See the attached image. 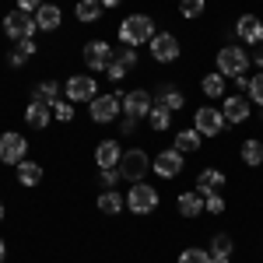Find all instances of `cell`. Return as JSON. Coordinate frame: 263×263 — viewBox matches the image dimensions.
Returning <instances> with one entry per match:
<instances>
[{"label": "cell", "mask_w": 263, "mask_h": 263, "mask_svg": "<svg viewBox=\"0 0 263 263\" xmlns=\"http://www.w3.org/2000/svg\"><path fill=\"white\" fill-rule=\"evenodd\" d=\"M158 35L155 32V18L151 14H130V18H123L120 21V42L123 46H144V42H151Z\"/></svg>", "instance_id": "6da1fadb"}, {"label": "cell", "mask_w": 263, "mask_h": 263, "mask_svg": "<svg viewBox=\"0 0 263 263\" xmlns=\"http://www.w3.org/2000/svg\"><path fill=\"white\" fill-rule=\"evenodd\" d=\"M232 253H235V242H232V235L218 232V235L211 239V263H232Z\"/></svg>", "instance_id": "44dd1931"}, {"label": "cell", "mask_w": 263, "mask_h": 263, "mask_svg": "<svg viewBox=\"0 0 263 263\" xmlns=\"http://www.w3.org/2000/svg\"><path fill=\"white\" fill-rule=\"evenodd\" d=\"M35 32H39L35 14H28V11H21V7H14V11L4 18V35H7V39L21 42V39H32Z\"/></svg>", "instance_id": "277c9868"}, {"label": "cell", "mask_w": 263, "mask_h": 263, "mask_svg": "<svg viewBox=\"0 0 263 263\" xmlns=\"http://www.w3.org/2000/svg\"><path fill=\"white\" fill-rule=\"evenodd\" d=\"M60 81H42V84H35V91H32V102H42V105H57L60 102Z\"/></svg>", "instance_id": "603a6c76"}, {"label": "cell", "mask_w": 263, "mask_h": 263, "mask_svg": "<svg viewBox=\"0 0 263 263\" xmlns=\"http://www.w3.org/2000/svg\"><path fill=\"white\" fill-rule=\"evenodd\" d=\"M4 256H7V242L0 239V263H4Z\"/></svg>", "instance_id": "f6af8a7d"}, {"label": "cell", "mask_w": 263, "mask_h": 263, "mask_svg": "<svg viewBox=\"0 0 263 263\" xmlns=\"http://www.w3.org/2000/svg\"><path fill=\"white\" fill-rule=\"evenodd\" d=\"M239 158H242L249 168H260V165H263V141L249 137V141L242 144V151H239Z\"/></svg>", "instance_id": "4316f807"}, {"label": "cell", "mask_w": 263, "mask_h": 263, "mask_svg": "<svg viewBox=\"0 0 263 263\" xmlns=\"http://www.w3.org/2000/svg\"><path fill=\"white\" fill-rule=\"evenodd\" d=\"M151 168H155L162 179H176V176L182 172V151H176V147L158 151V155H155V162H151Z\"/></svg>", "instance_id": "4fadbf2b"}, {"label": "cell", "mask_w": 263, "mask_h": 263, "mask_svg": "<svg viewBox=\"0 0 263 263\" xmlns=\"http://www.w3.org/2000/svg\"><path fill=\"white\" fill-rule=\"evenodd\" d=\"M151 105H155V95H151V91H144V88H134V91H126V95L120 99L123 116H134V120H147Z\"/></svg>", "instance_id": "52a82bcc"}, {"label": "cell", "mask_w": 263, "mask_h": 263, "mask_svg": "<svg viewBox=\"0 0 263 263\" xmlns=\"http://www.w3.org/2000/svg\"><path fill=\"white\" fill-rule=\"evenodd\" d=\"M53 116H57L60 123H70V120H74V105H70L67 99H60L57 105H53Z\"/></svg>", "instance_id": "8d00e7d4"}, {"label": "cell", "mask_w": 263, "mask_h": 263, "mask_svg": "<svg viewBox=\"0 0 263 263\" xmlns=\"http://www.w3.org/2000/svg\"><path fill=\"white\" fill-rule=\"evenodd\" d=\"M249 102L263 105V70L256 74V78H249Z\"/></svg>", "instance_id": "e575fe53"}, {"label": "cell", "mask_w": 263, "mask_h": 263, "mask_svg": "<svg viewBox=\"0 0 263 263\" xmlns=\"http://www.w3.org/2000/svg\"><path fill=\"white\" fill-rule=\"evenodd\" d=\"M14 168H18L21 186H39L42 182V165L39 162H21V165H14Z\"/></svg>", "instance_id": "f1b7e54d"}, {"label": "cell", "mask_w": 263, "mask_h": 263, "mask_svg": "<svg viewBox=\"0 0 263 263\" xmlns=\"http://www.w3.org/2000/svg\"><path fill=\"white\" fill-rule=\"evenodd\" d=\"M193 130H197L200 137H218V134L224 130L221 109H214V105H200V109L193 112Z\"/></svg>", "instance_id": "ba28073f"}, {"label": "cell", "mask_w": 263, "mask_h": 263, "mask_svg": "<svg viewBox=\"0 0 263 263\" xmlns=\"http://www.w3.org/2000/svg\"><path fill=\"white\" fill-rule=\"evenodd\" d=\"M14 53H21V57L28 60V57H35V53H39V46H35V39H21V42H18V49H14Z\"/></svg>", "instance_id": "74e56055"}, {"label": "cell", "mask_w": 263, "mask_h": 263, "mask_svg": "<svg viewBox=\"0 0 263 263\" xmlns=\"http://www.w3.org/2000/svg\"><path fill=\"white\" fill-rule=\"evenodd\" d=\"M179 53H182V46H179V39H176L172 32H158V35L151 39V60L172 63V60H179Z\"/></svg>", "instance_id": "7c38bea8"}, {"label": "cell", "mask_w": 263, "mask_h": 263, "mask_svg": "<svg viewBox=\"0 0 263 263\" xmlns=\"http://www.w3.org/2000/svg\"><path fill=\"white\" fill-rule=\"evenodd\" d=\"M207 11V0H179V14L186 21H197Z\"/></svg>", "instance_id": "4dcf8cb0"}, {"label": "cell", "mask_w": 263, "mask_h": 263, "mask_svg": "<svg viewBox=\"0 0 263 263\" xmlns=\"http://www.w3.org/2000/svg\"><path fill=\"white\" fill-rule=\"evenodd\" d=\"M200 144H203V137L197 134V130H179L176 134V151H182V155H193V151H200Z\"/></svg>", "instance_id": "83f0119b"}, {"label": "cell", "mask_w": 263, "mask_h": 263, "mask_svg": "<svg viewBox=\"0 0 263 263\" xmlns=\"http://www.w3.org/2000/svg\"><path fill=\"white\" fill-rule=\"evenodd\" d=\"M63 91H67V102H91L99 95V78L95 74H70Z\"/></svg>", "instance_id": "8992f818"}, {"label": "cell", "mask_w": 263, "mask_h": 263, "mask_svg": "<svg viewBox=\"0 0 263 263\" xmlns=\"http://www.w3.org/2000/svg\"><path fill=\"white\" fill-rule=\"evenodd\" d=\"M179 263H211V253H207V249H197V246H190V249H182V253H179Z\"/></svg>", "instance_id": "1f68e13d"}, {"label": "cell", "mask_w": 263, "mask_h": 263, "mask_svg": "<svg viewBox=\"0 0 263 263\" xmlns=\"http://www.w3.org/2000/svg\"><path fill=\"white\" fill-rule=\"evenodd\" d=\"M84 67L91 70V74H102L109 63H112V57H116V49L109 46V42H102V39H95V42H88L84 46Z\"/></svg>", "instance_id": "30bf717a"}, {"label": "cell", "mask_w": 263, "mask_h": 263, "mask_svg": "<svg viewBox=\"0 0 263 263\" xmlns=\"http://www.w3.org/2000/svg\"><path fill=\"white\" fill-rule=\"evenodd\" d=\"M253 60H256V67H260V70H263V42H260V49L253 53Z\"/></svg>", "instance_id": "7bdbcfd3"}, {"label": "cell", "mask_w": 263, "mask_h": 263, "mask_svg": "<svg viewBox=\"0 0 263 263\" xmlns=\"http://www.w3.org/2000/svg\"><path fill=\"white\" fill-rule=\"evenodd\" d=\"M25 155H28V141L21 134H14V130L0 134V162L4 165H21Z\"/></svg>", "instance_id": "8fae6325"}, {"label": "cell", "mask_w": 263, "mask_h": 263, "mask_svg": "<svg viewBox=\"0 0 263 263\" xmlns=\"http://www.w3.org/2000/svg\"><path fill=\"white\" fill-rule=\"evenodd\" d=\"M120 99H123V91H116V95H95V99L88 102L91 123H112L123 112V109H120Z\"/></svg>", "instance_id": "9c48e42d"}, {"label": "cell", "mask_w": 263, "mask_h": 263, "mask_svg": "<svg viewBox=\"0 0 263 263\" xmlns=\"http://www.w3.org/2000/svg\"><path fill=\"white\" fill-rule=\"evenodd\" d=\"M147 123H151V130H158V134H165L168 126H172V112L165 109V105H151V112H147Z\"/></svg>", "instance_id": "f546056e"}, {"label": "cell", "mask_w": 263, "mask_h": 263, "mask_svg": "<svg viewBox=\"0 0 263 263\" xmlns=\"http://www.w3.org/2000/svg\"><path fill=\"white\" fill-rule=\"evenodd\" d=\"M0 221H4V203H0Z\"/></svg>", "instance_id": "bcb514c9"}, {"label": "cell", "mask_w": 263, "mask_h": 263, "mask_svg": "<svg viewBox=\"0 0 263 263\" xmlns=\"http://www.w3.org/2000/svg\"><path fill=\"white\" fill-rule=\"evenodd\" d=\"M235 35L246 46H260L263 42V18L260 14H242V18L235 21Z\"/></svg>", "instance_id": "5bb4252c"}, {"label": "cell", "mask_w": 263, "mask_h": 263, "mask_svg": "<svg viewBox=\"0 0 263 263\" xmlns=\"http://www.w3.org/2000/svg\"><path fill=\"white\" fill-rule=\"evenodd\" d=\"M203 211H207V214H224V197H221V193L203 197Z\"/></svg>", "instance_id": "d590c367"}, {"label": "cell", "mask_w": 263, "mask_h": 263, "mask_svg": "<svg viewBox=\"0 0 263 263\" xmlns=\"http://www.w3.org/2000/svg\"><path fill=\"white\" fill-rule=\"evenodd\" d=\"M224 172L221 168H203L200 176H197V193H200V197H211V193H221L224 190Z\"/></svg>", "instance_id": "e0dca14e"}, {"label": "cell", "mask_w": 263, "mask_h": 263, "mask_svg": "<svg viewBox=\"0 0 263 263\" xmlns=\"http://www.w3.org/2000/svg\"><path fill=\"white\" fill-rule=\"evenodd\" d=\"M112 60L123 63L126 70H134V67H137V49H134V46H126V49H116V57H112Z\"/></svg>", "instance_id": "836d02e7"}, {"label": "cell", "mask_w": 263, "mask_h": 263, "mask_svg": "<svg viewBox=\"0 0 263 263\" xmlns=\"http://www.w3.org/2000/svg\"><path fill=\"white\" fill-rule=\"evenodd\" d=\"M249 53L239 49V46H221L218 49V74H224L228 81H235V78H242L246 70H249Z\"/></svg>", "instance_id": "7a4b0ae2"}, {"label": "cell", "mask_w": 263, "mask_h": 263, "mask_svg": "<svg viewBox=\"0 0 263 263\" xmlns=\"http://www.w3.org/2000/svg\"><path fill=\"white\" fill-rule=\"evenodd\" d=\"M123 0H102V7H120Z\"/></svg>", "instance_id": "ee69618b"}, {"label": "cell", "mask_w": 263, "mask_h": 263, "mask_svg": "<svg viewBox=\"0 0 263 263\" xmlns=\"http://www.w3.org/2000/svg\"><path fill=\"white\" fill-rule=\"evenodd\" d=\"M105 74H109V81H123V78H126V67H123V63H109V67H105Z\"/></svg>", "instance_id": "f35d334b"}, {"label": "cell", "mask_w": 263, "mask_h": 263, "mask_svg": "<svg viewBox=\"0 0 263 263\" xmlns=\"http://www.w3.org/2000/svg\"><path fill=\"white\" fill-rule=\"evenodd\" d=\"M120 176L126 182H144V176L151 172V158L144 155L141 147H130V151H123V158H120Z\"/></svg>", "instance_id": "3957f363"}, {"label": "cell", "mask_w": 263, "mask_h": 263, "mask_svg": "<svg viewBox=\"0 0 263 263\" xmlns=\"http://www.w3.org/2000/svg\"><path fill=\"white\" fill-rule=\"evenodd\" d=\"M42 4H46V0H18V7H21V11H28V14H35Z\"/></svg>", "instance_id": "ab89813d"}, {"label": "cell", "mask_w": 263, "mask_h": 263, "mask_svg": "<svg viewBox=\"0 0 263 263\" xmlns=\"http://www.w3.org/2000/svg\"><path fill=\"white\" fill-rule=\"evenodd\" d=\"M99 182H102V190H112V186H120V182H123L120 168H99Z\"/></svg>", "instance_id": "d6a6232c"}, {"label": "cell", "mask_w": 263, "mask_h": 263, "mask_svg": "<svg viewBox=\"0 0 263 263\" xmlns=\"http://www.w3.org/2000/svg\"><path fill=\"white\" fill-rule=\"evenodd\" d=\"M63 21V11L57 4H42L39 11H35V25H39V32H57Z\"/></svg>", "instance_id": "ffe728a7"}, {"label": "cell", "mask_w": 263, "mask_h": 263, "mask_svg": "<svg viewBox=\"0 0 263 263\" xmlns=\"http://www.w3.org/2000/svg\"><path fill=\"white\" fill-rule=\"evenodd\" d=\"M151 95H155V102H158V105H165L168 112H179L182 105H186V99H182V91L176 88V84H168V81H165V84H158V88H155Z\"/></svg>", "instance_id": "2e32d148"}, {"label": "cell", "mask_w": 263, "mask_h": 263, "mask_svg": "<svg viewBox=\"0 0 263 263\" xmlns=\"http://www.w3.org/2000/svg\"><path fill=\"white\" fill-rule=\"evenodd\" d=\"M102 0H78V7H74V14H78V21L81 25H95V21L102 18Z\"/></svg>", "instance_id": "cb8c5ba5"}, {"label": "cell", "mask_w": 263, "mask_h": 263, "mask_svg": "<svg viewBox=\"0 0 263 263\" xmlns=\"http://www.w3.org/2000/svg\"><path fill=\"white\" fill-rule=\"evenodd\" d=\"M176 211H179L182 218H200L203 214V197L197 190H186V193L176 197Z\"/></svg>", "instance_id": "d6986e66"}, {"label": "cell", "mask_w": 263, "mask_h": 263, "mask_svg": "<svg viewBox=\"0 0 263 263\" xmlns=\"http://www.w3.org/2000/svg\"><path fill=\"white\" fill-rule=\"evenodd\" d=\"M95 207H99L102 214H120L123 207H126V200H123L116 190H102V193H99V200H95Z\"/></svg>", "instance_id": "484cf974"}, {"label": "cell", "mask_w": 263, "mask_h": 263, "mask_svg": "<svg viewBox=\"0 0 263 263\" xmlns=\"http://www.w3.org/2000/svg\"><path fill=\"white\" fill-rule=\"evenodd\" d=\"M224 81H228L224 74L211 70V74H203V78H200V91L207 95V99H221V95H224Z\"/></svg>", "instance_id": "d4e9b609"}, {"label": "cell", "mask_w": 263, "mask_h": 263, "mask_svg": "<svg viewBox=\"0 0 263 263\" xmlns=\"http://www.w3.org/2000/svg\"><path fill=\"white\" fill-rule=\"evenodd\" d=\"M120 158H123L120 141H102L99 147H95V165H99V168H116Z\"/></svg>", "instance_id": "ac0fdd59"}, {"label": "cell", "mask_w": 263, "mask_h": 263, "mask_svg": "<svg viewBox=\"0 0 263 263\" xmlns=\"http://www.w3.org/2000/svg\"><path fill=\"white\" fill-rule=\"evenodd\" d=\"M134 130H137V120H134V116H123V130L120 134H134Z\"/></svg>", "instance_id": "60d3db41"}, {"label": "cell", "mask_w": 263, "mask_h": 263, "mask_svg": "<svg viewBox=\"0 0 263 263\" xmlns=\"http://www.w3.org/2000/svg\"><path fill=\"white\" fill-rule=\"evenodd\" d=\"M7 63H11V67H25V57H21V53H11Z\"/></svg>", "instance_id": "b9f144b4"}, {"label": "cell", "mask_w": 263, "mask_h": 263, "mask_svg": "<svg viewBox=\"0 0 263 263\" xmlns=\"http://www.w3.org/2000/svg\"><path fill=\"white\" fill-rule=\"evenodd\" d=\"M49 120H53V109H49V105H42V102H32V105L25 109V123H28L32 130H46Z\"/></svg>", "instance_id": "7402d4cb"}, {"label": "cell", "mask_w": 263, "mask_h": 263, "mask_svg": "<svg viewBox=\"0 0 263 263\" xmlns=\"http://www.w3.org/2000/svg\"><path fill=\"white\" fill-rule=\"evenodd\" d=\"M158 190L155 186H147V182H134L130 186V193H126V211H134V214H151V211H158Z\"/></svg>", "instance_id": "5b68a950"}, {"label": "cell", "mask_w": 263, "mask_h": 263, "mask_svg": "<svg viewBox=\"0 0 263 263\" xmlns=\"http://www.w3.org/2000/svg\"><path fill=\"white\" fill-rule=\"evenodd\" d=\"M221 116H224V123H246L249 120V99L228 95V99L221 102Z\"/></svg>", "instance_id": "9a60e30c"}]
</instances>
